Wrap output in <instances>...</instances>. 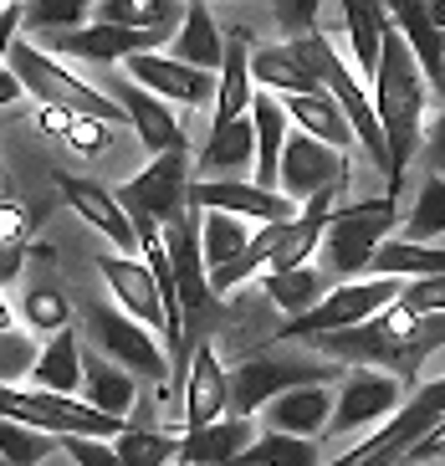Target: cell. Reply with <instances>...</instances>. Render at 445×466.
<instances>
[{
    "mask_svg": "<svg viewBox=\"0 0 445 466\" xmlns=\"http://www.w3.org/2000/svg\"><path fill=\"white\" fill-rule=\"evenodd\" d=\"M312 354L338 359L343 370L353 364H369V370H384L394 374L399 384H415L420 380V364L445 349V313H410L399 308V298L374 313L369 323H353V329H338V333H318L308 339Z\"/></svg>",
    "mask_w": 445,
    "mask_h": 466,
    "instance_id": "cell-1",
    "label": "cell"
},
{
    "mask_svg": "<svg viewBox=\"0 0 445 466\" xmlns=\"http://www.w3.org/2000/svg\"><path fill=\"white\" fill-rule=\"evenodd\" d=\"M430 83L420 72L410 42L394 31H384V46H379V67H374V113H379V128H384V144H389V200H399L405 190V175H410V159L420 154L425 144V113H430Z\"/></svg>",
    "mask_w": 445,
    "mask_h": 466,
    "instance_id": "cell-2",
    "label": "cell"
},
{
    "mask_svg": "<svg viewBox=\"0 0 445 466\" xmlns=\"http://www.w3.org/2000/svg\"><path fill=\"white\" fill-rule=\"evenodd\" d=\"M343 380V364L323 354H282V343H271L267 354L241 359L230 370V415H257L267 410L277 395L287 390H302V384H338Z\"/></svg>",
    "mask_w": 445,
    "mask_h": 466,
    "instance_id": "cell-3",
    "label": "cell"
},
{
    "mask_svg": "<svg viewBox=\"0 0 445 466\" xmlns=\"http://www.w3.org/2000/svg\"><path fill=\"white\" fill-rule=\"evenodd\" d=\"M5 67H11L15 77H21V87H26L36 103H46V108H67V113H82V118H103V124H128V113L118 108V97L93 87V83H82L77 72H72L67 62H56L46 46L15 42L11 56H5Z\"/></svg>",
    "mask_w": 445,
    "mask_h": 466,
    "instance_id": "cell-4",
    "label": "cell"
},
{
    "mask_svg": "<svg viewBox=\"0 0 445 466\" xmlns=\"http://www.w3.org/2000/svg\"><path fill=\"white\" fill-rule=\"evenodd\" d=\"M189 179H195V154H189V144L154 154V165H144L134 179H123L113 195L123 200V210L134 220V236L164 231L169 220L185 216L189 210Z\"/></svg>",
    "mask_w": 445,
    "mask_h": 466,
    "instance_id": "cell-5",
    "label": "cell"
},
{
    "mask_svg": "<svg viewBox=\"0 0 445 466\" xmlns=\"http://www.w3.org/2000/svg\"><path fill=\"white\" fill-rule=\"evenodd\" d=\"M297 52L308 56V67L323 77V87L333 93V103L343 108V118H349L353 138L364 144V154L374 159L379 175H389V144H384V128H379V113H374V97L359 87V77L349 72V62H343V52H338L333 42H328L323 31H308V36H297Z\"/></svg>",
    "mask_w": 445,
    "mask_h": 466,
    "instance_id": "cell-6",
    "label": "cell"
},
{
    "mask_svg": "<svg viewBox=\"0 0 445 466\" xmlns=\"http://www.w3.org/2000/svg\"><path fill=\"white\" fill-rule=\"evenodd\" d=\"M440 420H445V374L430 384H420L415 395H405V405L379 425L374 436L359 441L353 451H343L328 466H405V456L415 451Z\"/></svg>",
    "mask_w": 445,
    "mask_h": 466,
    "instance_id": "cell-7",
    "label": "cell"
},
{
    "mask_svg": "<svg viewBox=\"0 0 445 466\" xmlns=\"http://www.w3.org/2000/svg\"><path fill=\"white\" fill-rule=\"evenodd\" d=\"M394 220H399V200H389V195H374V200H359V206H333L328 231H323L328 272L343 277V282L369 272L374 251L389 241Z\"/></svg>",
    "mask_w": 445,
    "mask_h": 466,
    "instance_id": "cell-8",
    "label": "cell"
},
{
    "mask_svg": "<svg viewBox=\"0 0 445 466\" xmlns=\"http://www.w3.org/2000/svg\"><path fill=\"white\" fill-rule=\"evenodd\" d=\"M0 415L5 420H21V425H36V431H52V436H123L128 420L118 415H103L97 405L87 400H72V395H52V390H36V384H0Z\"/></svg>",
    "mask_w": 445,
    "mask_h": 466,
    "instance_id": "cell-9",
    "label": "cell"
},
{
    "mask_svg": "<svg viewBox=\"0 0 445 466\" xmlns=\"http://www.w3.org/2000/svg\"><path fill=\"white\" fill-rule=\"evenodd\" d=\"M399 288H405V277L338 282V288H328V298L318 302V308L287 318L271 343H308V339H318V333H338V329H353V323H369L374 313H384V308L399 298Z\"/></svg>",
    "mask_w": 445,
    "mask_h": 466,
    "instance_id": "cell-10",
    "label": "cell"
},
{
    "mask_svg": "<svg viewBox=\"0 0 445 466\" xmlns=\"http://www.w3.org/2000/svg\"><path fill=\"white\" fill-rule=\"evenodd\" d=\"M82 333L93 339L97 354L113 359L134 380H148V384L169 380V349H164V339L154 329H144L138 318H128L123 308H103L97 302L93 313H87V323H82Z\"/></svg>",
    "mask_w": 445,
    "mask_h": 466,
    "instance_id": "cell-11",
    "label": "cell"
},
{
    "mask_svg": "<svg viewBox=\"0 0 445 466\" xmlns=\"http://www.w3.org/2000/svg\"><path fill=\"white\" fill-rule=\"evenodd\" d=\"M405 405V384L384 370H369V364H353L343 370V384L333 395V420H328V436H349L359 425L389 420L394 410Z\"/></svg>",
    "mask_w": 445,
    "mask_h": 466,
    "instance_id": "cell-12",
    "label": "cell"
},
{
    "mask_svg": "<svg viewBox=\"0 0 445 466\" xmlns=\"http://www.w3.org/2000/svg\"><path fill=\"white\" fill-rule=\"evenodd\" d=\"M277 190L287 200H308L318 190H349V159H343V149H333L312 134H287Z\"/></svg>",
    "mask_w": 445,
    "mask_h": 466,
    "instance_id": "cell-13",
    "label": "cell"
},
{
    "mask_svg": "<svg viewBox=\"0 0 445 466\" xmlns=\"http://www.w3.org/2000/svg\"><path fill=\"white\" fill-rule=\"evenodd\" d=\"M169 42H175L169 31H134V26H108V21L41 36V46L52 56H77V62H128L138 52H164Z\"/></svg>",
    "mask_w": 445,
    "mask_h": 466,
    "instance_id": "cell-14",
    "label": "cell"
},
{
    "mask_svg": "<svg viewBox=\"0 0 445 466\" xmlns=\"http://www.w3.org/2000/svg\"><path fill=\"white\" fill-rule=\"evenodd\" d=\"M52 185H56V195H62V200H67V206L93 226V231L108 236V247L118 251V257H134V251H138L134 220H128V210H123V200L113 190H103V185L87 179V175H67V169H56Z\"/></svg>",
    "mask_w": 445,
    "mask_h": 466,
    "instance_id": "cell-15",
    "label": "cell"
},
{
    "mask_svg": "<svg viewBox=\"0 0 445 466\" xmlns=\"http://www.w3.org/2000/svg\"><path fill=\"white\" fill-rule=\"evenodd\" d=\"M189 210H226L241 220H292L297 200L282 190H261L251 179H189Z\"/></svg>",
    "mask_w": 445,
    "mask_h": 466,
    "instance_id": "cell-16",
    "label": "cell"
},
{
    "mask_svg": "<svg viewBox=\"0 0 445 466\" xmlns=\"http://www.w3.org/2000/svg\"><path fill=\"white\" fill-rule=\"evenodd\" d=\"M123 77H134L138 87L159 93L164 103H185V108H200V103L216 97V72L189 67V62H179V56H169V52L128 56V62H123Z\"/></svg>",
    "mask_w": 445,
    "mask_h": 466,
    "instance_id": "cell-17",
    "label": "cell"
},
{
    "mask_svg": "<svg viewBox=\"0 0 445 466\" xmlns=\"http://www.w3.org/2000/svg\"><path fill=\"white\" fill-rule=\"evenodd\" d=\"M226 410H230V374L216 359V343L200 339L195 354H189L185 384H179V420H185V431H195V425L220 420Z\"/></svg>",
    "mask_w": 445,
    "mask_h": 466,
    "instance_id": "cell-18",
    "label": "cell"
},
{
    "mask_svg": "<svg viewBox=\"0 0 445 466\" xmlns=\"http://www.w3.org/2000/svg\"><path fill=\"white\" fill-rule=\"evenodd\" d=\"M97 272H103L108 292L118 298V308L128 318H138V323L154 329V333L169 329L164 302H159V282H154V272L144 267V257H118V251H108V257H97Z\"/></svg>",
    "mask_w": 445,
    "mask_h": 466,
    "instance_id": "cell-19",
    "label": "cell"
},
{
    "mask_svg": "<svg viewBox=\"0 0 445 466\" xmlns=\"http://www.w3.org/2000/svg\"><path fill=\"white\" fill-rule=\"evenodd\" d=\"M113 97H118V108L128 113V128L138 134V144H144L148 154H164V149H179V144H189V138H185V124L175 118V108H169L159 93L138 87L134 77H118V83H113Z\"/></svg>",
    "mask_w": 445,
    "mask_h": 466,
    "instance_id": "cell-20",
    "label": "cell"
},
{
    "mask_svg": "<svg viewBox=\"0 0 445 466\" xmlns=\"http://www.w3.org/2000/svg\"><path fill=\"white\" fill-rule=\"evenodd\" d=\"M384 11H389L394 31L410 42L420 72H425V83H430V93L445 97V36L430 21V0H384Z\"/></svg>",
    "mask_w": 445,
    "mask_h": 466,
    "instance_id": "cell-21",
    "label": "cell"
},
{
    "mask_svg": "<svg viewBox=\"0 0 445 466\" xmlns=\"http://www.w3.org/2000/svg\"><path fill=\"white\" fill-rule=\"evenodd\" d=\"M251 31L246 26H226V62H220L216 72V118L210 124H236V118H246L251 113V93H257V83H251Z\"/></svg>",
    "mask_w": 445,
    "mask_h": 466,
    "instance_id": "cell-22",
    "label": "cell"
},
{
    "mask_svg": "<svg viewBox=\"0 0 445 466\" xmlns=\"http://www.w3.org/2000/svg\"><path fill=\"white\" fill-rule=\"evenodd\" d=\"M257 441V425H251V415H220V420L210 425H195V431H185V441H179V466H230L236 456L246 451Z\"/></svg>",
    "mask_w": 445,
    "mask_h": 466,
    "instance_id": "cell-23",
    "label": "cell"
},
{
    "mask_svg": "<svg viewBox=\"0 0 445 466\" xmlns=\"http://www.w3.org/2000/svg\"><path fill=\"white\" fill-rule=\"evenodd\" d=\"M251 165H257V128L246 113L236 124H210L205 149L195 154V179H241Z\"/></svg>",
    "mask_w": 445,
    "mask_h": 466,
    "instance_id": "cell-24",
    "label": "cell"
},
{
    "mask_svg": "<svg viewBox=\"0 0 445 466\" xmlns=\"http://www.w3.org/2000/svg\"><path fill=\"white\" fill-rule=\"evenodd\" d=\"M251 128H257V165H251V185L277 190V169H282V149H287V134H292V118H287L282 97L267 93V87L251 93Z\"/></svg>",
    "mask_w": 445,
    "mask_h": 466,
    "instance_id": "cell-25",
    "label": "cell"
},
{
    "mask_svg": "<svg viewBox=\"0 0 445 466\" xmlns=\"http://www.w3.org/2000/svg\"><path fill=\"white\" fill-rule=\"evenodd\" d=\"M251 83L267 93L287 97V93H323V77L308 67V56L297 52V42H277V46H251Z\"/></svg>",
    "mask_w": 445,
    "mask_h": 466,
    "instance_id": "cell-26",
    "label": "cell"
},
{
    "mask_svg": "<svg viewBox=\"0 0 445 466\" xmlns=\"http://www.w3.org/2000/svg\"><path fill=\"white\" fill-rule=\"evenodd\" d=\"M169 56H179V62H189V67H200V72H220V62H226V31L216 26L210 0H185V21H179L175 42H169Z\"/></svg>",
    "mask_w": 445,
    "mask_h": 466,
    "instance_id": "cell-27",
    "label": "cell"
},
{
    "mask_svg": "<svg viewBox=\"0 0 445 466\" xmlns=\"http://www.w3.org/2000/svg\"><path fill=\"white\" fill-rule=\"evenodd\" d=\"M328 420H333V390L328 384H302V390H287L267 405V425L271 431H287V436H323Z\"/></svg>",
    "mask_w": 445,
    "mask_h": 466,
    "instance_id": "cell-28",
    "label": "cell"
},
{
    "mask_svg": "<svg viewBox=\"0 0 445 466\" xmlns=\"http://www.w3.org/2000/svg\"><path fill=\"white\" fill-rule=\"evenodd\" d=\"M82 400L97 405L103 415L128 420V415L138 410V380L103 354H82Z\"/></svg>",
    "mask_w": 445,
    "mask_h": 466,
    "instance_id": "cell-29",
    "label": "cell"
},
{
    "mask_svg": "<svg viewBox=\"0 0 445 466\" xmlns=\"http://www.w3.org/2000/svg\"><path fill=\"white\" fill-rule=\"evenodd\" d=\"M31 384H36V390H52V395H77L82 390V343H77V329H72V323L46 333L36 364H31Z\"/></svg>",
    "mask_w": 445,
    "mask_h": 466,
    "instance_id": "cell-30",
    "label": "cell"
},
{
    "mask_svg": "<svg viewBox=\"0 0 445 466\" xmlns=\"http://www.w3.org/2000/svg\"><path fill=\"white\" fill-rule=\"evenodd\" d=\"M282 108H287V118L297 124V134L323 138V144H333V149H349L353 144V128H349V118H343V108L333 103L328 87L323 93H287Z\"/></svg>",
    "mask_w": 445,
    "mask_h": 466,
    "instance_id": "cell-31",
    "label": "cell"
},
{
    "mask_svg": "<svg viewBox=\"0 0 445 466\" xmlns=\"http://www.w3.org/2000/svg\"><path fill=\"white\" fill-rule=\"evenodd\" d=\"M343 31H349V46H353V67L374 83L379 46H384V31H389L384 0H343Z\"/></svg>",
    "mask_w": 445,
    "mask_h": 466,
    "instance_id": "cell-32",
    "label": "cell"
},
{
    "mask_svg": "<svg viewBox=\"0 0 445 466\" xmlns=\"http://www.w3.org/2000/svg\"><path fill=\"white\" fill-rule=\"evenodd\" d=\"M93 21L134 26V31H169L175 36L179 21H185V0H97Z\"/></svg>",
    "mask_w": 445,
    "mask_h": 466,
    "instance_id": "cell-33",
    "label": "cell"
},
{
    "mask_svg": "<svg viewBox=\"0 0 445 466\" xmlns=\"http://www.w3.org/2000/svg\"><path fill=\"white\" fill-rule=\"evenodd\" d=\"M369 272H379V277H445V247L389 236V241L374 251Z\"/></svg>",
    "mask_w": 445,
    "mask_h": 466,
    "instance_id": "cell-34",
    "label": "cell"
},
{
    "mask_svg": "<svg viewBox=\"0 0 445 466\" xmlns=\"http://www.w3.org/2000/svg\"><path fill=\"white\" fill-rule=\"evenodd\" d=\"M261 288H267V298L282 308L287 318H297V313H308V308H318V302L328 298V277L318 272V267H292V272H261L257 277Z\"/></svg>",
    "mask_w": 445,
    "mask_h": 466,
    "instance_id": "cell-35",
    "label": "cell"
},
{
    "mask_svg": "<svg viewBox=\"0 0 445 466\" xmlns=\"http://www.w3.org/2000/svg\"><path fill=\"white\" fill-rule=\"evenodd\" d=\"M230 466H323V461H318V446L308 436H287V431H271L267 425Z\"/></svg>",
    "mask_w": 445,
    "mask_h": 466,
    "instance_id": "cell-36",
    "label": "cell"
},
{
    "mask_svg": "<svg viewBox=\"0 0 445 466\" xmlns=\"http://www.w3.org/2000/svg\"><path fill=\"white\" fill-rule=\"evenodd\" d=\"M251 247V231H246L241 216H226V210H200V257L205 272H216L226 261H236Z\"/></svg>",
    "mask_w": 445,
    "mask_h": 466,
    "instance_id": "cell-37",
    "label": "cell"
},
{
    "mask_svg": "<svg viewBox=\"0 0 445 466\" xmlns=\"http://www.w3.org/2000/svg\"><path fill=\"white\" fill-rule=\"evenodd\" d=\"M97 0H21V26H31L36 36L52 31H82L93 21Z\"/></svg>",
    "mask_w": 445,
    "mask_h": 466,
    "instance_id": "cell-38",
    "label": "cell"
},
{
    "mask_svg": "<svg viewBox=\"0 0 445 466\" xmlns=\"http://www.w3.org/2000/svg\"><path fill=\"white\" fill-rule=\"evenodd\" d=\"M52 451H62V436L0 415V456L11 466H41V461H52Z\"/></svg>",
    "mask_w": 445,
    "mask_h": 466,
    "instance_id": "cell-39",
    "label": "cell"
},
{
    "mask_svg": "<svg viewBox=\"0 0 445 466\" xmlns=\"http://www.w3.org/2000/svg\"><path fill=\"white\" fill-rule=\"evenodd\" d=\"M113 456L123 466H169L179 456V441L164 436V431H144V425H128L123 436H113Z\"/></svg>",
    "mask_w": 445,
    "mask_h": 466,
    "instance_id": "cell-40",
    "label": "cell"
},
{
    "mask_svg": "<svg viewBox=\"0 0 445 466\" xmlns=\"http://www.w3.org/2000/svg\"><path fill=\"white\" fill-rule=\"evenodd\" d=\"M405 241H430L445 236V175H425V185L415 190V206L405 216Z\"/></svg>",
    "mask_w": 445,
    "mask_h": 466,
    "instance_id": "cell-41",
    "label": "cell"
},
{
    "mask_svg": "<svg viewBox=\"0 0 445 466\" xmlns=\"http://www.w3.org/2000/svg\"><path fill=\"white\" fill-rule=\"evenodd\" d=\"M21 318H26L31 329H41V333H56V329H67L72 323V302L62 298L56 288H31L26 302H21Z\"/></svg>",
    "mask_w": 445,
    "mask_h": 466,
    "instance_id": "cell-42",
    "label": "cell"
},
{
    "mask_svg": "<svg viewBox=\"0 0 445 466\" xmlns=\"http://www.w3.org/2000/svg\"><path fill=\"white\" fill-rule=\"evenodd\" d=\"M36 343L21 329H0V384H21L31 380V364H36Z\"/></svg>",
    "mask_w": 445,
    "mask_h": 466,
    "instance_id": "cell-43",
    "label": "cell"
},
{
    "mask_svg": "<svg viewBox=\"0 0 445 466\" xmlns=\"http://www.w3.org/2000/svg\"><path fill=\"white\" fill-rule=\"evenodd\" d=\"M318 11H323V0H271V15H277V26H282L287 42L318 31Z\"/></svg>",
    "mask_w": 445,
    "mask_h": 466,
    "instance_id": "cell-44",
    "label": "cell"
},
{
    "mask_svg": "<svg viewBox=\"0 0 445 466\" xmlns=\"http://www.w3.org/2000/svg\"><path fill=\"white\" fill-rule=\"evenodd\" d=\"M399 308H410V313H445V277H410L399 288Z\"/></svg>",
    "mask_w": 445,
    "mask_h": 466,
    "instance_id": "cell-45",
    "label": "cell"
},
{
    "mask_svg": "<svg viewBox=\"0 0 445 466\" xmlns=\"http://www.w3.org/2000/svg\"><path fill=\"white\" fill-rule=\"evenodd\" d=\"M62 138H67L77 154H103L113 144V124H103V118H82V113H77V118H72V128Z\"/></svg>",
    "mask_w": 445,
    "mask_h": 466,
    "instance_id": "cell-46",
    "label": "cell"
},
{
    "mask_svg": "<svg viewBox=\"0 0 445 466\" xmlns=\"http://www.w3.org/2000/svg\"><path fill=\"white\" fill-rule=\"evenodd\" d=\"M41 210H26L15 200H0V241H31V226H36Z\"/></svg>",
    "mask_w": 445,
    "mask_h": 466,
    "instance_id": "cell-47",
    "label": "cell"
},
{
    "mask_svg": "<svg viewBox=\"0 0 445 466\" xmlns=\"http://www.w3.org/2000/svg\"><path fill=\"white\" fill-rule=\"evenodd\" d=\"M420 154L430 159V175H445V97H435V124L420 144Z\"/></svg>",
    "mask_w": 445,
    "mask_h": 466,
    "instance_id": "cell-48",
    "label": "cell"
},
{
    "mask_svg": "<svg viewBox=\"0 0 445 466\" xmlns=\"http://www.w3.org/2000/svg\"><path fill=\"white\" fill-rule=\"evenodd\" d=\"M26 251H31V241H0V288L21 277V267H26Z\"/></svg>",
    "mask_w": 445,
    "mask_h": 466,
    "instance_id": "cell-49",
    "label": "cell"
},
{
    "mask_svg": "<svg viewBox=\"0 0 445 466\" xmlns=\"http://www.w3.org/2000/svg\"><path fill=\"white\" fill-rule=\"evenodd\" d=\"M15 31H21V5H0V72H5V56L15 46Z\"/></svg>",
    "mask_w": 445,
    "mask_h": 466,
    "instance_id": "cell-50",
    "label": "cell"
},
{
    "mask_svg": "<svg viewBox=\"0 0 445 466\" xmlns=\"http://www.w3.org/2000/svg\"><path fill=\"white\" fill-rule=\"evenodd\" d=\"M41 128H46V134H67L72 128V118H77V113H67V108H46V103H41Z\"/></svg>",
    "mask_w": 445,
    "mask_h": 466,
    "instance_id": "cell-51",
    "label": "cell"
},
{
    "mask_svg": "<svg viewBox=\"0 0 445 466\" xmlns=\"http://www.w3.org/2000/svg\"><path fill=\"white\" fill-rule=\"evenodd\" d=\"M21 93H26V87H21V77H15L11 67L0 72V108H11V103H21Z\"/></svg>",
    "mask_w": 445,
    "mask_h": 466,
    "instance_id": "cell-52",
    "label": "cell"
},
{
    "mask_svg": "<svg viewBox=\"0 0 445 466\" xmlns=\"http://www.w3.org/2000/svg\"><path fill=\"white\" fill-rule=\"evenodd\" d=\"M430 21H435V31L445 36V0H430Z\"/></svg>",
    "mask_w": 445,
    "mask_h": 466,
    "instance_id": "cell-53",
    "label": "cell"
},
{
    "mask_svg": "<svg viewBox=\"0 0 445 466\" xmlns=\"http://www.w3.org/2000/svg\"><path fill=\"white\" fill-rule=\"evenodd\" d=\"M0 329H15V313H11V302L0 298Z\"/></svg>",
    "mask_w": 445,
    "mask_h": 466,
    "instance_id": "cell-54",
    "label": "cell"
},
{
    "mask_svg": "<svg viewBox=\"0 0 445 466\" xmlns=\"http://www.w3.org/2000/svg\"><path fill=\"white\" fill-rule=\"evenodd\" d=\"M0 190H5V165H0Z\"/></svg>",
    "mask_w": 445,
    "mask_h": 466,
    "instance_id": "cell-55",
    "label": "cell"
},
{
    "mask_svg": "<svg viewBox=\"0 0 445 466\" xmlns=\"http://www.w3.org/2000/svg\"><path fill=\"white\" fill-rule=\"evenodd\" d=\"M0 466H11V461H5V456H0Z\"/></svg>",
    "mask_w": 445,
    "mask_h": 466,
    "instance_id": "cell-56",
    "label": "cell"
}]
</instances>
